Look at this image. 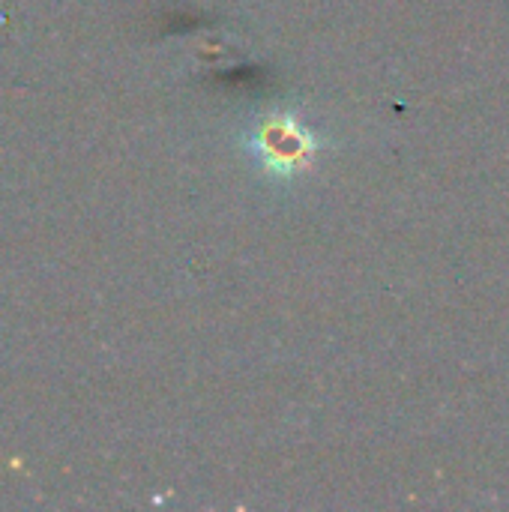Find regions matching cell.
<instances>
[{
    "mask_svg": "<svg viewBox=\"0 0 509 512\" xmlns=\"http://www.w3.org/2000/svg\"><path fill=\"white\" fill-rule=\"evenodd\" d=\"M252 156L261 159V165L273 174H297L306 168V162L315 153V135L300 126L288 114L267 117L255 132H252Z\"/></svg>",
    "mask_w": 509,
    "mask_h": 512,
    "instance_id": "6da1fadb",
    "label": "cell"
}]
</instances>
